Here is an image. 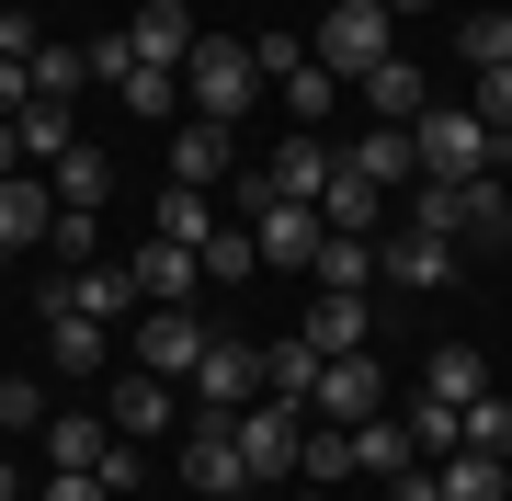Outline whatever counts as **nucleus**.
I'll list each match as a JSON object with an SVG mask.
<instances>
[{
  "label": "nucleus",
  "instance_id": "nucleus-46",
  "mask_svg": "<svg viewBox=\"0 0 512 501\" xmlns=\"http://www.w3.org/2000/svg\"><path fill=\"white\" fill-rule=\"evenodd\" d=\"M387 501H444V479H433V467H399V479H387Z\"/></svg>",
  "mask_w": 512,
  "mask_h": 501
},
{
  "label": "nucleus",
  "instance_id": "nucleus-7",
  "mask_svg": "<svg viewBox=\"0 0 512 501\" xmlns=\"http://www.w3.org/2000/svg\"><path fill=\"white\" fill-rule=\"evenodd\" d=\"M46 308H80V319H103V331H114V319L137 308V262H69V274L46 285Z\"/></svg>",
  "mask_w": 512,
  "mask_h": 501
},
{
  "label": "nucleus",
  "instance_id": "nucleus-33",
  "mask_svg": "<svg viewBox=\"0 0 512 501\" xmlns=\"http://www.w3.org/2000/svg\"><path fill=\"white\" fill-rule=\"evenodd\" d=\"M410 228H433V240H467V183H410Z\"/></svg>",
  "mask_w": 512,
  "mask_h": 501
},
{
  "label": "nucleus",
  "instance_id": "nucleus-36",
  "mask_svg": "<svg viewBox=\"0 0 512 501\" xmlns=\"http://www.w3.org/2000/svg\"><path fill=\"white\" fill-rule=\"evenodd\" d=\"M57 262H103V205H57Z\"/></svg>",
  "mask_w": 512,
  "mask_h": 501
},
{
  "label": "nucleus",
  "instance_id": "nucleus-22",
  "mask_svg": "<svg viewBox=\"0 0 512 501\" xmlns=\"http://www.w3.org/2000/svg\"><path fill=\"white\" fill-rule=\"evenodd\" d=\"M353 467H365V479H399V467H421V433L376 410V422H353Z\"/></svg>",
  "mask_w": 512,
  "mask_h": 501
},
{
  "label": "nucleus",
  "instance_id": "nucleus-41",
  "mask_svg": "<svg viewBox=\"0 0 512 501\" xmlns=\"http://www.w3.org/2000/svg\"><path fill=\"white\" fill-rule=\"evenodd\" d=\"M330 92H342V80H330V69H319V57H308V69H296V80H285V114H296V126H319V114H330Z\"/></svg>",
  "mask_w": 512,
  "mask_h": 501
},
{
  "label": "nucleus",
  "instance_id": "nucleus-8",
  "mask_svg": "<svg viewBox=\"0 0 512 501\" xmlns=\"http://www.w3.org/2000/svg\"><path fill=\"white\" fill-rule=\"evenodd\" d=\"M376 274L399 285V297H433V285L456 274V240H433V228H399V240H376Z\"/></svg>",
  "mask_w": 512,
  "mask_h": 501
},
{
  "label": "nucleus",
  "instance_id": "nucleus-34",
  "mask_svg": "<svg viewBox=\"0 0 512 501\" xmlns=\"http://www.w3.org/2000/svg\"><path fill=\"white\" fill-rule=\"evenodd\" d=\"M46 171H57V205H103L114 194V160L103 149H69V160H46Z\"/></svg>",
  "mask_w": 512,
  "mask_h": 501
},
{
  "label": "nucleus",
  "instance_id": "nucleus-19",
  "mask_svg": "<svg viewBox=\"0 0 512 501\" xmlns=\"http://www.w3.org/2000/svg\"><path fill=\"white\" fill-rule=\"evenodd\" d=\"M46 353H57V376H103L114 331H103V319H80V308H46Z\"/></svg>",
  "mask_w": 512,
  "mask_h": 501
},
{
  "label": "nucleus",
  "instance_id": "nucleus-1",
  "mask_svg": "<svg viewBox=\"0 0 512 501\" xmlns=\"http://www.w3.org/2000/svg\"><path fill=\"white\" fill-rule=\"evenodd\" d=\"M308 57H319L330 80H365L376 57H399V12H387V0H330L319 35H308Z\"/></svg>",
  "mask_w": 512,
  "mask_h": 501
},
{
  "label": "nucleus",
  "instance_id": "nucleus-39",
  "mask_svg": "<svg viewBox=\"0 0 512 501\" xmlns=\"http://www.w3.org/2000/svg\"><path fill=\"white\" fill-rule=\"evenodd\" d=\"M467 114H478V126H490V137H501V149H512V69H478Z\"/></svg>",
  "mask_w": 512,
  "mask_h": 501
},
{
  "label": "nucleus",
  "instance_id": "nucleus-26",
  "mask_svg": "<svg viewBox=\"0 0 512 501\" xmlns=\"http://www.w3.org/2000/svg\"><path fill=\"white\" fill-rule=\"evenodd\" d=\"M46 456H57V467H103V456H114V422H103V410H57Z\"/></svg>",
  "mask_w": 512,
  "mask_h": 501
},
{
  "label": "nucleus",
  "instance_id": "nucleus-50",
  "mask_svg": "<svg viewBox=\"0 0 512 501\" xmlns=\"http://www.w3.org/2000/svg\"><path fill=\"white\" fill-rule=\"evenodd\" d=\"M0 456H12V433H0Z\"/></svg>",
  "mask_w": 512,
  "mask_h": 501
},
{
  "label": "nucleus",
  "instance_id": "nucleus-13",
  "mask_svg": "<svg viewBox=\"0 0 512 501\" xmlns=\"http://www.w3.org/2000/svg\"><path fill=\"white\" fill-rule=\"evenodd\" d=\"M342 171H365L376 194H399V183H421V137H410V126H365V137L342 149Z\"/></svg>",
  "mask_w": 512,
  "mask_h": 501
},
{
  "label": "nucleus",
  "instance_id": "nucleus-16",
  "mask_svg": "<svg viewBox=\"0 0 512 501\" xmlns=\"http://www.w3.org/2000/svg\"><path fill=\"white\" fill-rule=\"evenodd\" d=\"M319 228H342V240H376V228H387V194L365 183V171H342V160H330V194H319Z\"/></svg>",
  "mask_w": 512,
  "mask_h": 501
},
{
  "label": "nucleus",
  "instance_id": "nucleus-10",
  "mask_svg": "<svg viewBox=\"0 0 512 501\" xmlns=\"http://www.w3.org/2000/svg\"><path fill=\"white\" fill-rule=\"evenodd\" d=\"M183 490H205V501L251 490V456H239V422H205L194 445H183Z\"/></svg>",
  "mask_w": 512,
  "mask_h": 501
},
{
  "label": "nucleus",
  "instance_id": "nucleus-31",
  "mask_svg": "<svg viewBox=\"0 0 512 501\" xmlns=\"http://www.w3.org/2000/svg\"><path fill=\"white\" fill-rule=\"evenodd\" d=\"M456 433H467L478 456H501V467H512V399H501V388H478V399L456 410Z\"/></svg>",
  "mask_w": 512,
  "mask_h": 501
},
{
  "label": "nucleus",
  "instance_id": "nucleus-35",
  "mask_svg": "<svg viewBox=\"0 0 512 501\" xmlns=\"http://www.w3.org/2000/svg\"><path fill=\"white\" fill-rule=\"evenodd\" d=\"M456 46H467V69H512V12H467Z\"/></svg>",
  "mask_w": 512,
  "mask_h": 501
},
{
  "label": "nucleus",
  "instance_id": "nucleus-12",
  "mask_svg": "<svg viewBox=\"0 0 512 501\" xmlns=\"http://www.w3.org/2000/svg\"><path fill=\"white\" fill-rule=\"evenodd\" d=\"M239 228H251V251H262V262H319V240H330L319 205H251Z\"/></svg>",
  "mask_w": 512,
  "mask_h": 501
},
{
  "label": "nucleus",
  "instance_id": "nucleus-37",
  "mask_svg": "<svg viewBox=\"0 0 512 501\" xmlns=\"http://www.w3.org/2000/svg\"><path fill=\"white\" fill-rule=\"evenodd\" d=\"M410 433H421V467H444V456L467 445V433H456V410H444V399H410Z\"/></svg>",
  "mask_w": 512,
  "mask_h": 501
},
{
  "label": "nucleus",
  "instance_id": "nucleus-3",
  "mask_svg": "<svg viewBox=\"0 0 512 501\" xmlns=\"http://www.w3.org/2000/svg\"><path fill=\"white\" fill-rule=\"evenodd\" d=\"M410 137H421V183H478L490 160H512V149H501L490 126H478L467 103H433V114H421Z\"/></svg>",
  "mask_w": 512,
  "mask_h": 501
},
{
  "label": "nucleus",
  "instance_id": "nucleus-30",
  "mask_svg": "<svg viewBox=\"0 0 512 501\" xmlns=\"http://www.w3.org/2000/svg\"><path fill=\"white\" fill-rule=\"evenodd\" d=\"M308 274H319V285H342V297H365V285H376V240H342V228H330Z\"/></svg>",
  "mask_w": 512,
  "mask_h": 501
},
{
  "label": "nucleus",
  "instance_id": "nucleus-49",
  "mask_svg": "<svg viewBox=\"0 0 512 501\" xmlns=\"http://www.w3.org/2000/svg\"><path fill=\"white\" fill-rule=\"evenodd\" d=\"M296 501H330V490H296Z\"/></svg>",
  "mask_w": 512,
  "mask_h": 501
},
{
  "label": "nucleus",
  "instance_id": "nucleus-32",
  "mask_svg": "<svg viewBox=\"0 0 512 501\" xmlns=\"http://www.w3.org/2000/svg\"><path fill=\"white\" fill-rule=\"evenodd\" d=\"M114 92H126V114H137V126H160V114L183 103V69H148V57H137V69L114 80Z\"/></svg>",
  "mask_w": 512,
  "mask_h": 501
},
{
  "label": "nucleus",
  "instance_id": "nucleus-40",
  "mask_svg": "<svg viewBox=\"0 0 512 501\" xmlns=\"http://www.w3.org/2000/svg\"><path fill=\"white\" fill-rule=\"evenodd\" d=\"M0 433H46V388L35 376H0Z\"/></svg>",
  "mask_w": 512,
  "mask_h": 501
},
{
  "label": "nucleus",
  "instance_id": "nucleus-51",
  "mask_svg": "<svg viewBox=\"0 0 512 501\" xmlns=\"http://www.w3.org/2000/svg\"><path fill=\"white\" fill-rule=\"evenodd\" d=\"M0 12H12V0H0Z\"/></svg>",
  "mask_w": 512,
  "mask_h": 501
},
{
  "label": "nucleus",
  "instance_id": "nucleus-5",
  "mask_svg": "<svg viewBox=\"0 0 512 501\" xmlns=\"http://www.w3.org/2000/svg\"><path fill=\"white\" fill-rule=\"evenodd\" d=\"M387 410V376H376V353H319V388H308V422H376Z\"/></svg>",
  "mask_w": 512,
  "mask_h": 501
},
{
  "label": "nucleus",
  "instance_id": "nucleus-38",
  "mask_svg": "<svg viewBox=\"0 0 512 501\" xmlns=\"http://www.w3.org/2000/svg\"><path fill=\"white\" fill-rule=\"evenodd\" d=\"M467 240H501V251H512V205H501V183H490V171L467 183Z\"/></svg>",
  "mask_w": 512,
  "mask_h": 501
},
{
  "label": "nucleus",
  "instance_id": "nucleus-29",
  "mask_svg": "<svg viewBox=\"0 0 512 501\" xmlns=\"http://www.w3.org/2000/svg\"><path fill=\"white\" fill-rule=\"evenodd\" d=\"M12 137H23V160H69L80 149V137H69V103H46V92L12 114Z\"/></svg>",
  "mask_w": 512,
  "mask_h": 501
},
{
  "label": "nucleus",
  "instance_id": "nucleus-15",
  "mask_svg": "<svg viewBox=\"0 0 512 501\" xmlns=\"http://www.w3.org/2000/svg\"><path fill=\"white\" fill-rule=\"evenodd\" d=\"M194 274H205V251H183V240H160V228H148V251H137V297H148V308H183Z\"/></svg>",
  "mask_w": 512,
  "mask_h": 501
},
{
  "label": "nucleus",
  "instance_id": "nucleus-4",
  "mask_svg": "<svg viewBox=\"0 0 512 501\" xmlns=\"http://www.w3.org/2000/svg\"><path fill=\"white\" fill-rule=\"evenodd\" d=\"M239 456H251V490L262 479H296V456H308V410H296V399H251V410H239Z\"/></svg>",
  "mask_w": 512,
  "mask_h": 501
},
{
  "label": "nucleus",
  "instance_id": "nucleus-43",
  "mask_svg": "<svg viewBox=\"0 0 512 501\" xmlns=\"http://www.w3.org/2000/svg\"><path fill=\"white\" fill-rule=\"evenodd\" d=\"M251 69L262 80H296V69H308V35H251Z\"/></svg>",
  "mask_w": 512,
  "mask_h": 501
},
{
  "label": "nucleus",
  "instance_id": "nucleus-17",
  "mask_svg": "<svg viewBox=\"0 0 512 501\" xmlns=\"http://www.w3.org/2000/svg\"><path fill=\"white\" fill-rule=\"evenodd\" d=\"M126 35H137V57H148V69H183V57L205 46V35H194V12H183V0H148V12L126 23Z\"/></svg>",
  "mask_w": 512,
  "mask_h": 501
},
{
  "label": "nucleus",
  "instance_id": "nucleus-21",
  "mask_svg": "<svg viewBox=\"0 0 512 501\" xmlns=\"http://www.w3.org/2000/svg\"><path fill=\"white\" fill-rule=\"evenodd\" d=\"M46 228H57V194H46V183H23V171H12V183H0V251H35Z\"/></svg>",
  "mask_w": 512,
  "mask_h": 501
},
{
  "label": "nucleus",
  "instance_id": "nucleus-25",
  "mask_svg": "<svg viewBox=\"0 0 512 501\" xmlns=\"http://www.w3.org/2000/svg\"><path fill=\"white\" fill-rule=\"evenodd\" d=\"M478 388H490V365H478V353H467V342H444V353H433V365H421V399H444V410H467Z\"/></svg>",
  "mask_w": 512,
  "mask_h": 501
},
{
  "label": "nucleus",
  "instance_id": "nucleus-53",
  "mask_svg": "<svg viewBox=\"0 0 512 501\" xmlns=\"http://www.w3.org/2000/svg\"><path fill=\"white\" fill-rule=\"evenodd\" d=\"M12 12H23V0H12Z\"/></svg>",
  "mask_w": 512,
  "mask_h": 501
},
{
  "label": "nucleus",
  "instance_id": "nucleus-20",
  "mask_svg": "<svg viewBox=\"0 0 512 501\" xmlns=\"http://www.w3.org/2000/svg\"><path fill=\"white\" fill-rule=\"evenodd\" d=\"M308 342H319V353H365V342H376V308H365V297H342V285H319Z\"/></svg>",
  "mask_w": 512,
  "mask_h": 501
},
{
  "label": "nucleus",
  "instance_id": "nucleus-27",
  "mask_svg": "<svg viewBox=\"0 0 512 501\" xmlns=\"http://www.w3.org/2000/svg\"><path fill=\"white\" fill-rule=\"evenodd\" d=\"M296 479H308V490L365 479V467H353V433H342V422H308V456H296Z\"/></svg>",
  "mask_w": 512,
  "mask_h": 501
},
{
  "label": "nucleus",
  "instance_id": "nucleus-45",
  "mask_svg": "<svg viewBox=\"0 0 512 501\" xmlns=\"http://www.w3.org/2000/svg\"><path fill=\"white\" fill-rule=\"evenodd\" d=\"M35 103V57H0V114H23Z\"/></svg>",
  "mask_w": 512,
  "mask_h": 501
},
{
  "label": "nucleus",
  "instance_id": "nucleus-52",
  "mask_svg": "<svg viewBox=\"0 0 512 501\" xmlns=\"http://www.w3.org/2000/svg\"><path fill=\"white\" fill-rule=\"evenodd\" d=\"M0 262H12V251H0Z\"/></svg>",
  "mask_w": 512,
  "mask_h": 501
},
{
  "label": "nucleus",
  "instance_id": "nucleus-44",
  "mask_svg": "<svg viewBox=\"0 0 512 501\" xmlns=\"http://www.w3.org/2000/svg\"><path fill=\"white\" fill-rule=\"evenodd\" d=\"M46 501H114L103 467H46Z\"/></svg>",
  "mask_w": 512,
  "mask_h": 501
},
{
  "label": "nucleus",
  "instance_id": "nucleus-42",
  "mask_svg": "<svg viewBox=\"0 0 512 501\" xmlns=\"http://www.w3.org/2000/svg\"><path fill=\"white\" fill-rule=\"evenodd\" d=\"M251 262H262V251H251V228H239V217L217 228V240H205V274H217V285H239V274H251Z\"/></svg>",
  "mask_w": 512,
  "mask_h": 501
},
{
  "label": "nucleus",
  "instance_id": "nucleus-11",
  "mask_svg": "<svg viewBox=\"0 0 512 501\" xmlns=\"http://www.w3.org/2000/svg\"><path fill=\"white\" fill-rule=\"evenodd\" d=\"M103 422L114 433H171V422H183V376H114V410H103Z\"/></svg>",
  "mask_w": 512,
  "mask_h": 501
},
{
  "label": "nucleus",
  "instance_id": "nucleus-9",
  "mask_svg": "<svg viewBox=\"0 0 512 501\" xmlns=\"http://www.w3.org/2000/svg\"><path fill=\"white\" fill-rule=\"evenodd\" d=\"M205 342H217V331H205L194 308H148V331H137V365H148V376H194V365H205Z\"/></svg>",
  "mask_w": 512,
  "mask_h": 501
},
{
  "label": "nucleus",
  "instance_id": "nucleus-28",
  "mask_svg": "<svg viewBox=\"0 0 512 501\" xmlns=\"http://www.w3.org/2000/svg\"><path fill=\"white\" fill-rule=\"evenodd\" d=\"M433 479H444V501H501V490H512V467H501V456H478V445H456Z\"/></svg>",
  "mask_w": 512,
  "mask_h": 501
},
{
  "label": "nucleus",
  "instance_id": "nucleus-54",
  "mask_svg": "<svg viewBox=\"0 0 512 501\" xmlns=\"http://www.w3.org/2000/svg\"><path fill=\"white\" fill-rule=\"evenodd\" d=\"M501 501H512V490H501Z\"/></svg>",
  "mask_w": 512,
  "mask_h": 501
},
{
  "label": "nucleus",
  "instance_id": "nucleus-23",
  "mask_svg": "<svg viewBox=\"0 0 512 501\" xmlns=\"http://www.w3.org/2000/svg\"><path fill=\"white\" fill-rule=\"evenodd\" d=\"M308 388H319V342L296 331V342H262V399H296L308 410Z\"/></svg>",
  "mask_w": 512,
  "mask_h": 501
},
{
  "label": "nucleus",
  "instance_id": "nucleus-18",
  "mask_svg": "<svg viewBox=\"0 0 512 501\" xmlns=\"http://www.w3.org/2000/svg\"><path fill=\"white\" fill-rule=\"evenodd\" d=\"M228 171H239V160H228V126H205V114H194V126L171 137V183H194V194H217Z\"/></svg>",
  "mask_w": 512,
  "mask_h": 501
},
{
  "label": "nucleus",
  "instance_id": "nucleus-48",
  "mask_svg": "<svg viewBox=\"0 0 512 501\" xmlns=\"http://www.w3.org/2000/svg\"><path fill=\"white\" fill-rule=\"evenodd\" d=\"M0 501H23V467H12V456H0Z\"/></svg>",
  "mask_w": 512,
  "mask_h": 501
},
{
  "label": "nucleus",
  "instance_id": "nucleus-2",
  "mask_svg": "<svg viewBox=\"0 0 512 501\" xmlns=\"http://www.w3.org/2000/svg\"><path fill=\"white\" fill-rule=\"evenodd\" d=\"M251 92H262V69H251V46H239V35H205V46L183 57V103L205 114V126H239Z\"/></svg>",
  "mask_w": 512,
  "mask_h": 501
},
{
  "label": "nucleus",
  "instance_id": "nucleus-24",
  "mask_svg": "<svg viewBox=\"0 0 512 501\" xmlns=\"http://www.w3.org/2000/svg\"><path fill=\"white\" fill-rule=\"evenodd\" d=\"M148 228H160V240H183V251H205V240H217L228 217H217V194H194V183H171V194H160V217H148Z\"/></svg>",
  "mask_w": 512,
  "mask_h": 501
},
{
  "label": "nucleus",
  "instance_id": "nucleus-6",
  "mask_svg": "<svg viewBox=\"0 0 512 501\" xmlns=\"http://www.w3.org/2000/svg\"><path fill=\"white\" fill-rule=\"evenodd\" d=\"M183 388L205 399V422H239V399H262V342H205V365Z\"/></svg>",
  "mask_w": 512,
  "mask_h": 501
},
{
  "label": "nucleus",
  "instance_id": "nucleus-14",
  "mask_svg": "<svg viewBox=\"0 0 512 501\" xmlns=\"http://www.w3.org/2000/svg\"><path fill=\"white\" fill-rule=\"evenodd\" d=\"M353 92L376 103V126H421V114H433V92H421V57H376Z\"/></svg>",
  "mask_w": 512,
  "mask_h": 501
},
{
  "label": "nucleus",
  "instance_id": "nucleus-47",
  "mask_svg": "<svg viewBox=\"0 0 512 501\" xmlns=\"http://www.w3.org/2000/svg\"><path fill=\"white\" fill-rule=\"evenodd\" d=\"M12 171H23V137H12V114H0V183H12Z\"/></svg>",
  "mask_w": 512,
  "mask_h": 501
}]
</instances>
